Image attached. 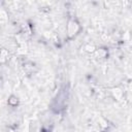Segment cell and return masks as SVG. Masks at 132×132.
I'll list each match as a JSON object with an SVG mask.
<instances>
[{
  "instance_id": "cell-1",
  "label": "cell",
  "mask_w": 132,
  "mask_h": 132,
  "mask_svg": "<svg viewBox=\"0 0 132 132\" xmlns=\"http://www.w3.org/2000/svg\"><path fill=\"white\" fill-rule=\"evenodd\" d=\"M78 29H79L78 24L74 20H70L68 22V25H67V33H68V36L69 37H72L73 35H75L77 33Z\"/></svg>"
},
{
  "instance_id": "cell-2",
  "label": "cell",
  "mask_w": 132,
  "mask_h": 132,
  "mask_svg": "<svg viewBox=\"0 0 132 132\" xmlns=\"http://www.w3.org/2000/svg\"><path fill=\"white\" fill-rule=\"evenodd\" d=\"M112 94H113V96H114L118 100H120V98L122 97V94H123V93H122V91H121L120 89H113V90H112Z\"/></svg>"
}]
</instances>
